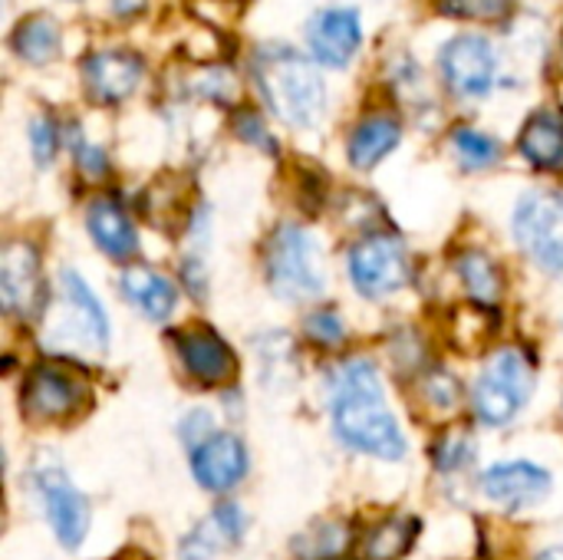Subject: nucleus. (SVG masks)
<instances>
[{
  "label": "nucleus",
  "mask_w": 563,
  "mask_h": 560,
  "mask_svg": "<svg viewBox=\"0 0 563 560\" xmlns=\"http://www.w3.org/2000/svg\"><path fill=\"white\" fill-rule=\"evenodd\" d=\"M333 429L356 452L386 462H399L406 455V439L386 406L383 383L363 360L343 366L333 380Z\"/></svg>",
  "instance_id": "1"
},
{
  "label": "nucleus",
  "mask_w": 563,
  "mask_h": 560,
  "mask_svg": "<svg viewBox=\"0 0 563 560\" xmlns=\"http://www.w3.org/2000/svg\"><path fill=\"white\" fill-rule=\"evenodd\" d=\"M254 76L271 112L287 125L307 129L323 116L327 89L317 66L303 53L280 43L261 46L254 53Z\"/></svg>",
  "instance_id": "2"
},
{
  "label": "nucleus",
  "mask_w": 563,
  "mask_h": 560,
  "mask_svg": "<svg viewBox=\"0 0 563 560\" xmlns=\"http://www.w3.org/2000/svg\"><path fill=\"white\" fill-rule=\"evenodd\" d=\"M267 284L284 300H310L323 290V254L300 224H280L264 251Z\"/></svg>",
  "instance_id": "3"
},
{
  "label": "nucleus",
  "mask_w": 563,
  "mask_h": 560,
  "mask_svg": "<svg viewBox=\"0 0 563 560\" xmlns=\"http://www.w3.org/2000/svg\"><path fill=\"white\" fill-rule=\"evenodd\" d=\"M46 343L53 350H73V353H102L109 343L106 310L89 290V284L73 271H63L59 277V304L46 330Z\"/></svg>",
  "instance_id": "4"
},
{
  "label": "nucleus",
  "mask_w": 563,
  "mask_h": 560,
  "mask_svg": "<svg viewBox=\"0 0 563 560\" xmlns=\"http://www.w3.org/2000/svg\"><path fill=\"white\" fill-rule=\"evenodd\" d=\"M534 393V370L518 350H498L475 383L472 409L485 426L511 422Z\"/></svg>",
  "instance_id": "5"
},
{
  "label": "nucleus",
  "mask_w": 563,
  "mask_h": 560,
  "mask_svg": "<svg viewBox=\"0 0 563 560\" xmlns=\"http://www.w3.org/2000/svg\"><path fill=\"white\" fill-rule=\"evenodd\" d=\"M515 238L538 267L563 277V195H525L515 211Z\"/></svg>",
  "instance_id": "6"
},
{
  "label": "nucleus",
  "mask_w": 563,
  "mask_h": 560,
  "mask_svg": "<svg viewBox=\"0 0 563 560\" xmlns=\"http://www.w3.org/2000/svg\"><path fill=\"white\" fill-rule=\"evenodd\" d=\"M350 277L360 294L386 297L409 284V254L393 234H369L350 251Z\"/></svg>",
  "instance_id": "7"
},
{
  "label": "nucleus",
  "mask_w": 563,
  "mask_h": 560,
  "mask_svg": "<svg viewBox=\"0 0 563 560\" xmlns=\"http://www.w3.org/2000/svg\"><path fill=\"white\" fill-rule=\"evenodd\" d=\"M36 492L46 512V521L56 535V541L69 551H76L86 541L89 531V505L86 498L69 485L66 472L56 462H46L36 469Z\"/></svg>",
  "instance_id": "8"
},
{
  "label": "nucleus",
  "mask_w": 563,
  "mask_h": 560,
  "mask_svg": "<svg viewBox=\"0 0 563 560\" xmlns=\"http://www.w3.org/2000/svg\"><path fill=\"white\" fill-rule=\"evenodd\" d=\"M439 69L445 86L462 96L475 99L485 96L495 86V50L485 36H455L442 46L439 53Z\"/></svg>",
  "instance_id": "9"
},
{
  "label": "nucleus",
  "mask_w": 563,
  "mask_h": 560,
  "mask_svg": "<svg viewBox=\"0 0 563 560\" xmlns=\"http://www.w3.org/2000/svg\"><path fill=\"white\" fill-rule=\"evenodd\" d=\"M86 399H89L86 383L56 366H36L23 386V413L36 422L73 419Z\"/></svg>",
  "instance_id": "10"
},
{
  "label": "nucleus",
  "mask_w": 563,
  "mask_h": 560,
  "mask_svg": "<svg viewBox=\"0 0 563 560\" xmlns=\"http://www.w3.org/2000/svg\"><path fill=\"white\" fill-rule=\"evenodd\" d=\"M0 304L20 317H33L43 304L40 257L26 241H10L0 254Z\"/></svg>",
  "instance_id": "11"
},
{
  "label": "nucleus",
  "mask_w": 563,
  "mask_h": 560,
  "mask_svg": "<svg viewBox=\"0 0 563 560\" xmlns=\"http://www.w3.org/2000/svg\"><path fill=\"white\" fill-rule=\"evenodd\" d=\"M191 472L208 492H231L247 472L244 442L234 432H214L191 449Z\"/></svg>",
  "instance_id": "12"
},
{
  "label": "nucleus",
  "mask_w": 563,
  "mask_h": 560,
  "mask_svg": "<svg viewBox=\"0 0 563 560\" xmlns=\"http://www.w3.org/2000/svg\"><path fill=\"white\" fill-rule=\"evenodd\" d=\"M482 492L495 505H501L508 512H521V508H531L541 498H548L551 475L534 462H501L482 475Z\"/></svg>",
  "instance_id": "13"
},
{
  "label": "nucleus",
  "mask_w": 563,
  "mask_h": 560,
  "mask_svg": "<svg viewBox=\"0 0 563 560\" xmlns=\"http://www.w3.org/2000/svg\"><path fill=\"white\" fill-rule=\"evenodd\" d=\"M363 30H360V17L356 10H320L310 23H307V43L317 63L323 66H346L353 59V53L360 50Z\"/></svg>",
  "instance_id": "14"
},
{
  "label": "nucleus",
  "mask_w": 563,
  "mask_h": 560,
  "mask_svg": "<svg viewBox=\"0 0 563 560\" xmlns=\"http://www.w3.org/2000/svg\"><path fill=\"white\" fill-rule=\"evenodd\" d=\"M86 89L99 102H122L142 83V59L125 50H99L82 63Z\"/></svg>",
  "instance_id": "15"
},
{
  "label": "nucleus",
  "mask_w": 563,
  "mask_h": 560,
  "mask_svg": "<svg viewBox=\"0 0 563 560\" xmlns=\"http://www.w3.org/2000/svg\"><path fill=\"white\" fill-rule=\"evenodd\" d=\"M178 356H181L185 370L198 383H208V386H221L238 373V360H234L231 347L205 327L185 330L178 337Z\"/></svg>",
  "instance_id": "16"
},
{
  "label": "nucleus",
  "mask_w": 563,
  "mask_h": 560,
  "mask_svg": "<svg viewBox=\"0 0 563 560\" xmlns=\"http://www.w3.org/2000/svg\"><path fill=\"white\" fill-rule=\"evenodd\" d=\"M244 535V512L231 502L218 505L211 515H205L188 538H181L178 554L181 560H211L214 554L234 548Z\"/></svg>",
  "instance_id": "17"
},
{
  "label": "nucleus",
  "mask_w": 563,
  "mask_h": 560,
  "mask_svg": "<svg viewBox=\"0 0 563 560\" xmlns=\"http://www.w3.org/2000/svg\"><path fill=\"white\" fill-rule=\"evenodd\" d=\"M86 224H89V234L99 244V251H106L109 257H129L139 248L132 218L112 198H96L86 211Z\"/></svg>",
  "instance_id": "18"
},
{
  "label": "nucleus",
  "mask_w": 563,
  "mask_h": 560,
  "mask_svg": "<svg viewBox=\"0 0 563 560\" xmlns=\"http://www.w3.org/2000/svg\"><path fill=\"white\" fill-rule=\"evenodd\" d=\"M122 294L152 320H165L172 317L175 304H178V290L168 277L142 267V264H132L122 271Z\"/></svg>",
  "instance_id": "19"
},
{
  "label": "nucleus",
  "mask_w": 563,
  "mask_h": 560,
  "mask_svg": "<svg viewBox=\"0 0 563 560\" xmlns=\"http://www.w3.org/2000/svg\"><path fill=\"white\" fill-rule=\"evenodd\" d=\"M518 149H521V155H525L534 168H548V172L563 168L561 112H538V116H531V122L521 129Z\"/></svg>",
  "instance_id": "20"
},
{
  "label": "nucleus",
  "mask_w": 563,
  "mask_h": 560,
  "mask_svg": "<svg viewBox=\"0 0 563 560\" xmlns=\"http://www.w3.org/2000/svg\"><path fill=\"white\" fill-rule=\"evenodd\" d=\"M399 122L393 116H369L356 125L353 139H350V162L356 168H373L379 165L396 145H399Z\"/></svg>",
  "instance_id": "21"
},
{
  "label": "nucleus",
  "mask_w": 563,
  "mask_h": 560,
  "mask_svg": "<svg viewBox=\"0 0 563 560\" xmlns=\"http://www.w3.org/2000/svg\"><path fill=\"white\" fill-rule=\"evenodd\" d=\"M419 535V521L406 518V515H393L386 521H379L376 528L366 531L363 538V558L366 560H399L416 541Z\"/></svg>",
  "instance_id": "22"
},
{
  "label": "nucleus",
  "mask_w": 563,
  "mask_h": 560,
  "mask_svg": "<svg viewBox=\"0 0 563 560\" xmlns=\"http://www.w3.org/2000/svg\"><path fill=\"white\" fill-rule=\"evenodd\" d=\"M459 274H462V284L468 290V297L482 307H495L505 294V277L498 271V264L482 254V251H468L459 257Z\"/></svg>",
  "instance_id": "23"
},
{
  "label": "nucleus",
  "mask_w": 563,
  "mask_h": 560,
  "mask_svg": "<svg viewBox=\"0 0 563 560\" xmlns=\"http://www.w3.org/2000/svg\"><path fill=\"white\" fill-rule=\"evenodd\" d=\"M13 50L26 63H49L59 53V26L49 17H26L13 30Z\"/></svg>",
  "instance_id": "24"
},
{
  "label": "nucleus",
  "mask_w": 563,
  "mask_h": 560,
  "mask_svg": "<svg viewBox=\"0 0 563 560\" xmlns=\"http://www.w3.org/2000/svg\"><path fill=\"white\" fill-rule=\"evenodd\" d=\"M452 145H455V155L465 168H488L501 158V145L478 129H459L452 135Z\"/></svg>",
  "instance_id": "25"
},
{
  "label": "nucleus",
  "mask_w": 563,
  "mask_h": 560,
  "mask_svg": "<svg viewBox=\"0 0 563 560\" xmlns=\"http://www.w3.org/2000/svg\"><path fill=\"white\" fill-rule=\"evenodd\" d=\"M439 7L462 20H501L511 13L515 0H439Z\"/></svg>",
  "instance_id": "26"
},
{
  "label": "nucleus",
  "mask_w": 563,
  "mask_h": 560,
  "mask_svg": "<svg viewBox=\"0 0 563 560\" xmlns=\"http://www.w3.org/2000/svg\"><path fill=\"white\" fill-rule=\"evenodd\" d=\"M307 337L317 340L320 347H336L346 337V323L333 310H317L307 317Z\"/></svg>",
  "instance_id": "27"
},
{
  "label": "nucleus",
  "mask_w": 563,
  "mask_h": 560,
  "mask_svg": "<svg viewBox=\"0 0 563 560\" xmlns=\"http://www.w3.org/2000/svg\"><path fill=\"white\" fill-rule=\"evenodd\" d=\"M30 145H33V158L40 165H49V158L59 149V129L53 119H33L30 125Z\"/></svg>",
  "instance_id": "28"
},
{
  "label": "nucleus",
  "mask_w": 563,
  "mask_h": 560,
  "mask_svg": "<svg viewBox=\"0 0 563 560\" xmlns=\"http://www.w3.org/2000/svg\"><path fill=\"white\" fill-rule=\"evenodd\" d=\"M435 459L442 469H459L472 459V446H468V439H449V446H442L435 452Z\"/></svg>",
  "instance_id": "29"
},
{
  "label": "nucleus",
  "mask_w": 563,
  "mask_h": 560,
  "mask_svg": "<svg viewBox=\"0 0 563 560\" xmlns=\"http://www.w3.org/2000/svg\"><path fill=\"white\" fill-rule=\"evenodd\" d=\"M76 162L82 165V172H89L92 178L96 175H102L106 168H109V162H106V152L102 149H96V145H89V142H76Z\"/></svg>",
  "instance_id": "30"
},
{
  "label": "nucleus",
  "mask_w": 563,
  "mask_h": 560,
  "mask_svg": "<svg viewBox=\"0 0 563 560\" xmlns=\"http://www.w3.org/2000/svg\"><path fill=\"white\" fill-rule=\"evenodd\" d=\"M238 132H241L247 142H257V145H267V149H274V142H271V135H267L264 122H261L254 112H244V116L238 119Z\"/></svg>",
  "instance_id": "31"
},
{
  "label": "nucleus",
  "mask_w": 563,
  "mask_h": 560,
  "mask_svg": "<svg viewBox=\"0 0 563 560\" xmlns=\"http://www.w3.org/2000/svg\"><path fill=\"white\" fill-rule=\"evenodd\" d=\"M145 3H148V0H112V10H115L119 17H135V13L145 10Z\"/></svg>",
  "instance_id": "32"
},
{
  "label": "nucleus",
  "mask_w": 563,
  "mask_h": 560,
  "mask_svg": "<svg viewBox=\"0 0 563 560\" xmlns=\"http://www.w3.org/2000/svg\"><path fill=\"white\" fill-rule=\"evenodd\" d=\"M538 560H563V548H551V551H544Z\"/></svg>",
  "instance_id": "33"
},
{
  "label": "nucleus",
  "mask_w": 563,
  "mask_h": 560,
  "mask_svg": "<svg viewBox=\"0 0 563 560\" xmlns=\"http://www.w3.org/2000/svg\"><path fill=\"white\" fill-rule=\"evenodd\" d=\"M115 560H145V558H142L139 551H129V554H119V558H115Z\"/></svg>",
  "instance_id": "34"
}]
</instances>
